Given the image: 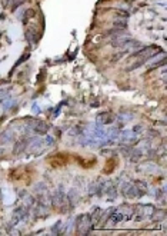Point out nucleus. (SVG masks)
<instances>
[{
	"mask_svg": "<svg viewBox=\"0 0 167 236\" xmlns=\"http://www.w3.org/2000/svg\"><path fill=\"white\" fill-rule=\"evenodd\" d=\"M76 229L79 235H87L89 232L93 229L92 216L90 215H80L76 219Z\"/></svg>",
	"mask_w": 167,
	"mask_h": 236,
	"instance_id": "f257e3e1",
	"label": "nucleus"
},
{
	"mask_svg": "<svg viewBox=\"0 0 167 236\" xmlns=\"http://www.w3.org/2000/svg\"><path fill=\"white\" fill-rule=\"evenodd\" d=\"M50 213V208H49V203L46 200L40 199L37 202L36 208H34V216L36 217H47Z\"/></svg>",
	"mask_w": 167,
	"mask_h": 236,
	"instance_id": "f03ea898",
	"label": "nucleus"
},
{
	"mask_svg": "<svg viewBox=\"0 0 167 236\" xmlns=\"http://www.w3.org/2000/svg\"><path fill=\"white\" fill-rule=\"evenodd\" d=\"M29 140L30 139H26V137H22L20 140L16 143V146H14V150L13 153L14 155H20L22 152L24 150V149H27V145H29Z\"/></svg>",
	"mask_w": 167,
	"mask_h": 236,
	"instance_id": "7ed1b4c3",
	"label": "nucleus"
},
{
	"mask_svg": "<svg viewBox=\"0 0 167 236\" xmlns=\"http://www.w3.org/2000/svg\"><path fill=\"white\" fill-rule=\"evenodd\" d=\"M124 195L127 196V198H130V199H134V198H140V196H143V193H141L139 189L136 188V185H129V189H126Z\"/></svg>",
	"mask_w": 167,
	"mask_h": 236,
	"instance_id": "20e7f679",
	"label": "nucleus"
},
{
	"mask_svg": "<svg viewBox=\"0 0 167 236\" xmlns=\"http://www.w3.org/2000/svg\"><path fill=\"white\" fill-rule=\"evenodd\" d=\"M114 119H116V118L113 116V113L104 112V113H100L97 116V122L100 123V125H109V123H111Z\"/></svg>",
	"mask_w": 167,
	"mask_h": 236,
	"instance_id": "39448f33",
	"label": "nucleus"
},
{
	"mask_svg": "<svg viewBox=\"0 0 167 236\" xmlns=\"http://www.w3.org/2000/svg\"><path fill=\"white\" fill-rule=\"evenodd\" d=\"M14 139V135L12 130H5V132L0 135V142L2 143H9V142H12Z\"/></svg>",
	"mask_w": 167,
	"mask_h": 236,
	"instance_id": "423d86ee",
	"label": "nucleus"
},
{
	"mask_svg": "<svg viewBox=\"0 0 167 236\" xmlns=\"http://www.w3.org/2000/svg\"><path fill=\"white\" fill-rule=\"evenodd\" d=\"M151 217H153L154 220H163V219L166 217V210H164V209H157V210L154 209Z\"/></svg>",
	"mask_w": 167,
	"mask_h": 236,
	"instance_id": "0eeeda50",
	"label": "nucleus"
},
{
	"mask_svg": "<svg viewBox=\"0 0 167 236\" xmlns=\"http://www.w3.org/2000/svg\"><path fill=\"white\" fill-rule=\"evenodd\" d=\"M36 33H37V32L34 30V29H32V30L29 29L27 32H26V39H27V42H29V43H36V42H37Z\"/></svg>",
	"mask_w": 167,
	"mask_h": 236,
	"instance_id": "6e6552de",
	"label": "nucleus"
},
{
	"mask_svg": "<svg viewBox=\"0 0 167 236\" xmlns=\"http://www.w3.org/2000/svg\"><path fill=\"white\" fill-rule=\"evenodd\" d=\"M33 16H34V10H32V9L26 10V12H24V14L22 16V22H23V24H27L29 19H30V17H33Z\"/></svg>",
	"mask_w": 167,
	"mask_h": 236,
	"instance_id": "1a4fd4ad",
	"label": "nucleus"
},
{
	"mask_svg": "<svg viewBox=\"0 0 167 236\" xmlns=\"http://www.w3.org/2000/svg\"><path fill=\"white\" fill-rule=\"evenodd\" d=\"M106 193L109 195V199H111V200H113V199L117 196V189H116V186H114V185L109 186V188H107V190H106Z\"/></svg>",
	"mask_w": 167,
	"mask_h": 236,
	"instance_id": "9d476101",
	"label": "nucleus"
},
{
	"mask_svg": "<svg viewBox=\"0 0 167 236\" xmlns=\"http://www.w3.org/2000/svg\"><path fill=\"white\" fill-rule=\"evenodd\" d=\"M92 216V219L94 220V222H100V216H102V209L100 208H96L94 210H93V213L90 215Z\"/></svg>",
	"mask_w": 167,
	"mask_h": 236,
	"instance_id": "9b49d317",
	"label": "nucleus"
},
{
	"mask_svg": "<svg viewBox=\"0 0 167 236\" xmlns=\"http://www.w3.org/2000/svg\"><path fill=\"white\" fill-rule=\"evenodd\" d=\"M113 26H114V29H126L127 27V22H126V19L124 20H116Z\"/></svg>",
	"mask_w": 167,
	"mask_h": 236,
	"instance_id": "f8f14e48",
	"label": "nucleus"
},
{
	"mask_svg": "<svg viewBox=\"0 0 167 236\" xmlns=\"http://www.w3.org/2000/svg\"><path fill=\"white\" fill-rule=\"evenodd\" d=\"M10 3H13V6H12V10H16L20 5H23L24 0H10Z\"/></svg>",
	"mask_w": 167,
	"mask_h": 236,
	"instance_id": "ddd939ff",
	"label": "nucleus"
},
{
	"mask_svg": "<svg viewBox=\"0 0 167 236\" xmlns=\"http://www.w3.org/2000/svg\"><path fill=\"white\" fill-rule=\"evenodd\" d=\"M60 225H61V220H59V222L56 223L54 226L51 227V232H53V233H56V235H57V233H60Z\"/></svg>",
	"mask_w": 167,
	"mask_h": 236,
	"instance_id": "4468645a",
	"label": "nucleus"
},
{
	"mask_svg": "<svg viewBox=\"0 0 167 236\" xmlns=\"http://www.w3.org/2000/svg\"><path fill=\"white\" fill-rule=\"evenodd\" d=\"M164 63H166V56H163V57H162V60H160V62H156V63H154L153 66H151V69H154V67H158V66H162V65H164Z\"/></svg>",
	"mask_w": 167,
	"mask_h": 236,
	"instance_id": "2eb2a0df",
	"label": "nucleus"
},
{
	"mask_svg": "<svg viewBox=\"0 0 167 236\" xmlns=\"http://www.w3.org/2000/svg\"><path fill=\"white\" fill-rule=\"evenodd\" d=\"M77 133H80V128H74L73 130H70V135H77Z\"/></svg>",
	"mask_w": 167,
	"mask_h": 236,
	"instance_id": "dca6fc26",
	"label": "nucleus"
},
{
	"mask_svg": "<svg viewBox=\"0 0 167 236\" xmlns=\"http://www.w3.org/2000/svg\"><path fill=\"white\" fill-rule=\"evenodd\" d=\"M141 129H143V126H141V125H137V126H136V128H133V132H140V130H141Z\"/></svg>",
	"mask_w": 167,
	"mask_h": 236,
	"instance_id": "f3484780",
	"label": "nucleus"
},
{
	"mask_svg": "<svg viewBox=\"0 0 167 236\" xmlns=\"http://www.w3.org/2000/svg\"><path fill=\"white\" fill-rule=\"evenodd\" d=\"M10 5V0H5V6H9Z\"/></svg>",
	"mask_w": 167,
	"mask_h": 236,
	"instance_id": "a211bd4d",
	"label": "nucleus"
}]
</instances>
